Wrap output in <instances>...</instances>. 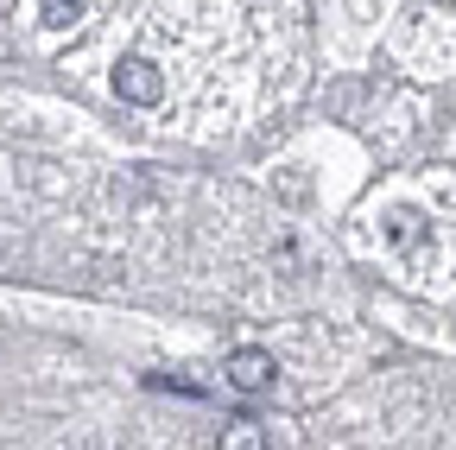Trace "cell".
Returning a JSON list of instances; mask_svg holds the SVG:
<instances>
[{"mask_svg": "<svg viewBox=\"0 0 456 450\" xmlns=\"http://www.w3.org/2000/svg\"><path fill=\"white\" fill-rule=\"evenodd\" d=\"M222 450H266V425H260V419H235V425H222Z\"/></svg>", "mask_w": 456, "mask_h": 450, "instance_id": "obj_4", "label": "cell"}, {"mask_svg": "<svg viewBox=\"0 0 456 450\" xmlns=\"http://www.w3.org/2000/svg\"><path fill=\"white\" fill-rule=\"evenodd\" d=\"M387 241L406 248V254H431V222L412 216V209H393V216H387Z\"/></svg>", "mask_w": 456, "mask_h": 450, "instance_id": "obj_3", "label": "cell"}, {"mask_svg": "<svg viewBox=\"0 0 456 450\" xmlns=\"http://www.w3.org/2000/svg\"><path fill=\"white\" fill-rule=\"evenodd\" d=\"M83 20V0H45V26L51 32H70Z\"/></svg>", "mask_w": 456, "mask_h": 450, "instance_id": "obj_5", "label": "cell"}, {"mask_svg": "<svg viewBox=\"0 0 456 450\" xmlns=\"http://www.w3.org/2000/svg\"><path fill=\"white\" fill-rule=\"evenodd\" d=\"M222 374H228V387L235 393H266L273 380H279V362L266 356V349H235L222 362Z\"/></svg>", "mask_w": 456, "mask_h": 450, "instance_id": "obj_2", "label": "cell"}, {"mask_svg": "<svg viewBox=\"0 0 456 450\" xmlns=\"http://www.w3.org/2000/svg\"><path fill=\"white\" fill-rule=\"evenodd\" d=\"M114 95H121V102H140V108H152V102L165 95L159 64H152V58H121V64H114Z\"/></svg>", "mask_w": 456, "mask_h": 450, "instance_id": "obj_1", "label": "cell"}, {"mask_svg": "<svg viewBox=\"0 0 456 450\" xmlns=\"http://www.w3.org/2000/svg\"><path fill=\"white\" fill-rule=\"evenodd\" d=\"M146 387H152V393H171V387H178V393H191V400H203V380H184V374H146Z\"/></svg>", "mask_w": 456, "mask_h": 450, "instance_id": "obj_6", "label": "cell"}]
</instances>
